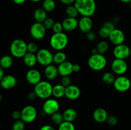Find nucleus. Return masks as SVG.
<instances>
[{
	"label": "nucleus",
	"instance_id": "e433bc0d",
	"mask_svg": "<svg viewBox=\"0 0 131 130\" xmlns=\"http://www.w3.org/2000/svg\"><path fill=\"white\" fill-rule=\"evenodd\" d=\"M28 52H31V53L37 54V52L38 51V47L37 44L35 42H30V43H28Z\"/></svg>",
	"mask_w": 131,
	"mask_h": 130
},
{
	"label": "nucleus",
	"instance_id": "a878e982",
	"mask_svg": "<svg viewBox=\"0 0 131 130\" xmlns=\"http://www.w3.org/2000/svg\"><path fill=\"white\" fill-rule=\"evenodd\" d=\"M65 90L66 87L61 84H56L54 85L52 89V96L56 99L61 98L65 96Z\"/></svg>",
	"mask_w": 131,
	"mask_h": 130
},
{
	"label": "nucleus",
	"instance_id": "ddd939ff",
	"mask_svg": "<svg viewBox=\"0 0 131 130\" xmlns=\"http://www.w3.org/2000/svg\"><path fill=\"white\" fill-rule=\"evenodd\" d=\"M108 38L111 43H113L115 46H116L123 44L124 43L125 40V36L123 31H122L120 29L115 28L110 33Z\"/></svg>",
	"mask_w": 131,
	"mask_h": 130
},
{
	"label": "nucleus",
	"instance_id": "cd10ccee",
	"mask_svg": "<svg viewBox=\"0 0 131 130\" xmlns=\"http://www.w3.org/2000/svg\"><path fill=\"white\" fill-rule=\"evenodd\" d=\"M67 56L63 51H56L53 56V62L56 64L59 65L67 61Z\"/></svg>",
	"mask_w": 131,
	"mask_h": 130
},
{
	"label": "nucleus",
	"instance_id": "bb28decb",
	"mask_svg": "<svg viewBox=\"0 0 131 130\" xmlns=\"http://www.w3.org/2000/svg\"><path fill=\"white\" fill-rule=\"evenodd\" d=\"M13 63V56L10 55H4L0 59V66L4 70H6L12 67Z\"/></svg>",
	"mask_w": 131,
	"mask_h": 130
},
{
	"label": "nucleus",
	"instance_id": "58836bf2",
	"mask_svg": "<svg viewBox=\"0 0 131 130\" xmlns=\"http://www.w3.org/2000/svg\"><path fill=\"white\" fill-rule=\"evenodd\" d=\"M60 84L63 85L65 87H67L69 85H72V80L71 79L69 76H61V80H60Z\"/></svg>",
	"mask_w": 131,
	"mask_h": 130
},
{
	"label": "nucleus",
	"instance_id": "37998d69",
	"mask_svg": "<svg viewBox=\"0 0 131 130\" xmlns=\"http://www.w3.org/2000/svg\"><path fill=\"white\" fill-rule=\"evenodd\" d=\"M37 98H38V97H37V94H35V93L34 91L29 93V94H28V96H27V98H28L29 101H34Z\"/></svg>",
	"mask_w": 131,
	"mask_h": 130
},
{
	"label": "nucleus",
	"instance_id": "473e14b6",
	"mask_svg": "<svg viewBox=\"0 0 131 130\" xmlns=\"http://www.w3.org/2000/svg\"><path fill=\"white\" fill-rule=\"evenodd\" d=\"M51 121H52V122H53L54 124L59 126V125L61 124L63 122L65 121V119H64V117L63 113L58 112L51 115Z\"/></svg>",
	"mask_w": 131,
	"mask_h": 130
},
{
	"label": "nucleus",
	"instance_id": "f8f14e48",
	"mask_svg": "<svg viewBox=\"0 0 131 130\" xmlns=\"http://www.w3.org/2000/svg\"><path fill=\"white\" fill-rule=\"evenodd\" d=\"M113 54L115 58L125 60L130 56V48L124 43L116 45L113 50Z\"/></svg>",
	"mask_w": 131,
	"mask_h": 130
},
{
	"label": "nucleus",
	"instance_id": "864d4df0",
	"mask_svg": "<svg viewBox=\"0 0 131 130\" xmlns=\"http://www.w3.org/2000/svg\"><path fill=\"white\" fill-rule=\"evenodd\" d=\"M130 9H131V2L130 3Z\"/></svg>",
	"mask_w": 131,
	"mask_h": 130
},
{
	"label": "nucleus",
	"instance_id": "4be33fe9",
	"mask_svg": "<svg viewBox=\"0 0 131 130\" xmlns=\"http://www.w3.org/2000/svg\"><path fill=\"white\" fill-rule=\"evenodd\" d=\"M45 76L49 80H53L57 78L59 75L58 66H56L54 64H50L45 67L43 71Z\"/></svg>",
	"mask_w": 131,
	"mask_h": 130
},
{
	"label": "nucleus",
	"instance_id": "2eb2a0df",
	"mask_svg": "<svg viewBox=\"0 0 131 130\" xmlns=\"http://www.w3.org/2000/svg\"><path fill=\"white\" fill-rule=\"evenodd\" d=\"M93 27V21L90 17L82 16L78 20V28L83 33L86 34L91 31Z\"/></svg>",
	"mask_w": 131,
	"mask_h": 130
},
{
	"label": "nucleus",
	"instance_id": "c9c22d12",
	"mask_svg": "<svg viewBox=\"0 0 131 130\" xmlns=\"http://www.w3.org/2000/svg\"><path fill=\"white\" fill-rule=\"evenodd\" d=\"M55 22H56L54 21V20L52 18L47 17V19L45 20V21L43 22V24L45 26V28H46V29L47 30V29H52V27H53Z\"/></svg>",
	"mask_w": 131,
	"mask_h": 130
},
{
	"label": "nucleus",
	"instance_id": "a211bd4d",
	"mask_svg": "<svg viewBox=\"0 0 131 130\" xmlns=\"http://www.w3.org/2000/svg\"><path fill=\"white\" fill-rule=\"evenodd\" d=\"M81 96V90L77 85H72L66 87L65 96L69 100H75Z\"/></svg>",
	"mask_w": 131,
	"mask_h": 130
},
{
	"label": "nucleus",
	"instance_id": "b1692460",
	"mask_svg": "<svg viewBox=\"0 0 131 130\" xmlns=\"http://www.w3.org/2000/svg\"><path fill=\"white\" fill-rule=\"evenodd\" d=\"M33 18L36 22L43 23L47 18V12L42 8H38L34 11Z\"/></svg>",
	"mask_w": 131,
	"mask_h": 130
},
{
	"label": "nucleus",
	"instance_id": "2f4dec72",
	"mask_svg": "<svg viewBox=\"0 0 131 130\" xmlns=\"http://www.w3.org/2000/svg\"><path fill=\"white\" fill-rule=\"evenodd\" d=\"M115 76L114 73L111 72H106L103 74L102 76V80L106 84H113L115 80Z\"/></svg>",
	"mask_w": 131,
	"mask_h": 130
},
{
	"label": "nucleus",
	"instance_id": "39448f33",
	"mask_svg": "<svg viewBox=\"0 0 131 130\" xmlns=\"http://www.w3.org/2000/svg\"><path fill=\"white\" fill-rule=\"evenodd\" d=\"M87 63L91 70L95 71H99L106 68L107 66V61L104 55L97 53L95 54H92L90 56Z\"/></svg>",
	"mask_w": 131,
	"mask_h": 130
},
{
	"label": "nucleus",
	"instance_id": "c756f323",
	"mask_svg": "<svg viewBox=\"0 0 131 130\" xmlns=\"http://www.w3.org/2000/svg\"><path fill=\"white\" fill-rule=\"evenodd\" d=\"M96 48L98 51V53L104 54L108 51L109 48H110V45H109L108 42L106 41L102 40L97 43Z\"/></svg>",
	"mask_w": 131,
	"mask_h": 130
},
{
	"label": "nucleus",
	"instance_id": "6ab92c4d",
	"mask_svg": "<svg viewBox=\"0 0 131 130\" xmlns=\"http://www.w3.org/2000/svg\"><path fill=\"white\" fill-rule=\"evenodd\" d=\"M59 75L61 76H70L73 71V64L70 61H66L65 62L58 65Z\"/></svg>",
	"mask_w": 131,
	"mask_h": 130
},
{
	"label": "nucleus",
	"instance_id": "f3484780",
	"mask_svg": "<svg viewBox=\"0 0 131 130\" xmlns=\"http://www.w3.org/2000/svg\"><path fill=\"white\" fill-rule=\"evenodd\" d=\"M115 23L113 21H107L102 25L99 31V35L102 38H108L110 33L115 29Z\"/></svg>",
	"mask_w": 131,
	"mask_h": 130
},
{
	"label": "nucleus",
	"instance_id": "a19ab883",
	"mask_svg": "<svg viewBox=\"0 0 131 130\" xmlns=\"http://www.w3.org/2000/svg\"><path fill=\"white\" fill-rule=\"evenodd\" d=\"M86 36L87 40H88V41H90V42H93V41L95 40L96 38H97V34H96V33H95V32L91 31L86 33Z\"/></svg>",
	"mask_w": 131,
	"mask_h": 130
},
{
	"label": "nucleus",
	"instance_id": "423d86ee",
	"mask_svg": "<svg viewBox=\"0 0 131 130\" xmlns=\"http://www.w3.org/2000/svg\"><path fill=\"white\" fill-rule=\"evenodd\" d=\"M38 63L42 66H49L53 62L54 54L47 48H41L36 54Z\"/></svg>",
	"mask_w": 131,
	"mask_h": 130
},
{
	"label": "nucleus",
	"instance_id": "412c9836",
	"mask_svg": "<svg viewBox=\"0 0 131 130\" xmlns=\"http://www.w3.org/2000/svg\"><path fill=\"white\" fill-rule=\"evenodd\" d=\"M109 115L106 110L103 108H98L94 110L93 117L95 121L99 123H103L107 121Z\"/></svg>",
	"mask_w": 131,
	"mask_h": 130
},
{
	"label": "nucleus",
	"instance_id": "603ef678",
	"mask_svg": "<svg viewBox=\"0 0 131 130\" xmlns=\"http://www.w3.org/2000/svg\"><path fill=\"white\" fill-rule=\"evenodd\" d=\"M29 1H32V2H34V3H38V2H40V1H41L42 0H29Z\"/></svg>",
	"mask_w": 131,
	"mask_h": 130
},
{
	"label": "nucleus",
	"instance_id": "7ed1b4c3",
	"mask_svg": "<svg viewBox=\"0 0 131 130\" xmlns=\"http://www.w3.org/2000/svg\"><path fill=\"white\" fill-rule=\"evenodd\" d=\"M28 43L21 38H17L12 42L10 46L11 56L15 58H23L28 52Z\"/></svg>",
	"mask_w": 131,
	"mask_h": 130
},
{
	"label": "nucleus",
	"instance_id": "f704fd0d",
	"mask_svg": "<svg viewBox=\"0 0 131 130\" xmlns=\"http://www.w3.org/2000/svg\"><path fill=\"white\" fill-rule=\"evenodd\" d=\"M12 129V130H24L25 129V122L21 119L17 120L13 124Z\"/></svg>",
	"mask_w": 131,
	"mask_h": 130
},
{
	"label": "nucleus",
	"instance_id": "09e8293b",
	"mask_svg": "<svg viewBox=\"0 0 131 130\" xmlns=\"http://www.w3.org/2000/svg\"><path fill=\"white\" fill-rule=\"evenodd\" d=\"M4 69H3L2 68H0V79H1L2 78H3L5 76V72H4Z\"/></svg>",
	"mask_w": 131,
	"mask_h": 130
},
{
	"label": "nucleus",
	"instance_id": "8fccbe9b",
	"mask_svg": "<svg viewBox=\"0 0 131 130\" xmlns=\"http://www.w3.org/2000/svg\"><path fill=\"white\" fill-rule=\"evenodd\" d=\"M91 53H92V54H95L98 53V51H97V48H93V49L91 50Z\"/></svg>",
	"mask_w": 131,
	"mask_h": 130
},
{
	"label": "nucleus",
	"instance_id": "6e6552de",
	"mask_svg": "<svg viewBox=\"0 0 131 130\" xmlns=\"http://www.w3.org/2000/svg\"><path fill=\"white\" fill-rule=\"evenodd\" d=\"M113 87L116 90L120 93H125L128 91L131 87L130 79L124 75H120L115 79L113 83Z\"/></svg>",
	"mask_w": 131,
	"mask_h": 130
},
{
	"label": "nucleus",
	"instance_id": "7c9ffc66",
	"mask_svg": "<svg viewBox=\"0 0 131 130\" xmlns=\"http://www.w3.org/2000/svg\"><path fill=\"white\" fill-rule=\"evenodd\" d=\"M65 13H66L67 17L74 18H76L79 14L74 5H69L67 6L66 9H65Z\"/></svg>",
	"mask_w": 131,
	"mask_h": 130
},
{
	"label": "nucleus",
	"instance_id": "f257e3e1",
	"mask_svg": "<svg viewBox=\"0 0 131 130\" xmlns=\"http://www.w3.org/2000/svg\"><path fill=\"white\" fill-rule=\"evenodd\" d=\"M74 5L81 16L91 17L97 10V4L95 0H75Z\"/></svg>",
	"mask_w": 131,
	"mask_h": 130
},
{
	"label": "nucleus",
	"instance_id": "ea45409f",
	"mask_svg": "<svg viewBox=\"0 0 131 130\" xmlns=\"http://www.w3.org/2000/svg\"><path fill=\"white\" fill-rule=\"evenodd\" d=\"M106 122L110 126H116L118 123V118L115 115H109Z\"/></svg>",
	"mask_w": 131,
	"mask_h": 130
},
{
	"label": "nucleus",
	"instance_id": "4c0bfd02",
	"mask_svg": "<svg viewBox=\"0 0 131 130\" xmlns=\"http://www.w3.org/2000/svg\"><path fill=\"white\" fill-rule=\"evenodd\" d=\"M52 31L54 33H60L63 32V27L62 23L60 22H56L52 27Z\"/></svg>",
	"mask_w": 131,
	"mask_h": 130
},
{
	"label": "nucleus",
	"instance_id": "0eeeda50",
	"mask_svg": "<svg viewBox=\"0 0 131 130\" xmlns=\"http://www.w3.org/2000/svg\"><path fill=\"white\" fill-rule=\"evenodd\" d=\"M60 109V103L56 98H48L46 99L42 105V111L45 115H52Z\"/></svg>",
	"mask_w": 131,
	"mask_h": 130
},
{
	"label": "nucleus",
	"instance_id": "5fc2aeb1",
	"mask_svg": "<svg viewBox=\"0 0 131 130\" xmlns=\"http://www.w3.org/2000/svg\"><path fill=\"white\" fill-rule=\"evenodd\" d=\"M130 57H131V48H130Z\"/></svg>",
	"mask_w": 131,
	"mask_h": 130
},
{
	"label": "nucleus",
	"instance_id": "393cba45",
	"mask_svg": "<svg viewBox=\"0 0 131 130\" xmlns=\"http://www.w3.org/2000/svg\"><path fill=\"white\" fill-rule=\"evenodd\" d=\"M63 115L64 119L65 121L73 122L78 117V112L74 108H68L65 110Z\"/></svg>",
	"mask_w": 131,
	"mask_h": 130
},
{
	"label": "nucleus",
	"instance_id": "aec40b11",
	"mask_svg": "<svg viewBox=\"0 0 131 130\" xmlns=\"http://www.w3.org/2000/svg\"><path fill=\"white\" fill-rule=\"evenodd\" d=\"M61 23L63 27V30L67 32L73 31L78 28V20L76 18L67 17Z\"/></svg>",
	"mask_w": 131,
	"mask_h": 130
},
{
	"label": "nucleus",
	"instance_id": "5701e85b",
	"mask_svg": "<svg viewBox=\"0 0 131 130\" xmlns=\"http://www.w3.org/2000/svg\"><path fill=\"white\" fill-rule=\"evenodd\" d=\"M23 58L24 65H26L27 67L30 68H33L38 63L36 54L28 52Z\"/></svg>",
	"mask_w": 131,
	"mask_h": 130
},
{
	"label": "nucleus",
	"instance_id": "72a5a7b5",
	"mask_svg": "<svg viewBox=\"0 0 131 130\" xmlns=\"http://www.w3.org/2000/svg\"><path fill=\"white\" fill-rule=\"evenodd\" d=\"M58 130H75V127L72 122L65 121L59 125Z\"/></svg>",
	"mask_w": 131,
	"mask_h": 130
},
{
	"label": "nucleus",
	"instance_id": "9b49d317",
	"mask_svg": "<svg viewBox=\"0 0 131 130\" xmlns=\"http://www.w3.org/2000/svg\"><path fill=\"white\" fill-rule=\"evenodd\" d=\"M111 68L114 73L120 76L127 71L128 64L125 60L115 58L111 62Z\"/></svg>",
	"mask_w": 131,
	"mask_h": 130
},
{
	"label": "nucleus",
	"instance_id": "f03ea898",
	"mask_svg": "<svg viewBox=\"0 0 131 130\" xmlns=\"http://www.w3.org/2000/svg\"><path fill=\"white\" fill-rule=\"evenodd\" d=\"M69 37L64 32L54 33L51 36L49 44L51 48L56 51H63L68 45Z\"/></svg>",
	"mask_w": 131,
	"mask_h": 130
},
{
	"label": "nucleus",
	"instance_id": "9d476101",
	"mask_svg": "<svg viewBox=\"0 0 131 130\" xmlns=\"http://www.w3.org/2000/svg\"><path fill=\"white\" fill-rule=\"evenodd\" d=\"M47 33V29L43 23L35 22L30 28V34L32 38L36 40H42L45 38Z\"/></svg>",
	"mask_w": 131,
	"mask_h": 130
},
{
	"label": "nucleus",
	"instance_id": "3c124183",
	"mask_svg": "<svg viewBox=\"0 0 131 130\" xmlns=\"http://www.w3.org/2000/svg\"><path fill=\"white\" fill-rule=\"evenodd\" d=\"M119 1L122 3H130L131 2V0H119Z\"/></svg>",
	"mask_w": 131,
	"mask_h": 130
},
{
	"label": "nucleus",
	"instance_id": "49530a36",
	"mask_svg": "<svg viewBox=\"0 0 131 130\" xmlns=\"http://www.w3.org/2000/svg\"><path fill=\"white\" fill-rule=\"evenodd\" d=\"M80 70L81 66L79 64H73V71H74V72H79Z\"/></svg>",
	"mask_w": 131,
	"mask_h": 130
},
{
	"label": "nucleus",
	"instance_id": "dca6fc26",
	"mask_svg": "<svg viewBox=\"0 0 131 130\" xmlns=\"http://www.w3.org/2000/svg\"><path fill=\"white\" fill-rule=\"evenodd\" d=\"M17 80L14 76L11 75H6L0 79V84L3 89L5 90H10L15 87L17 85Z\"/></svg>",
	"mask_w": 131,
	"mask_h": 130
},
{
	"label": "nucleus",
	"instance_id": "c03bdc74",
	"mask_svg": "<svg viewBox=\"0 0 131 130\" xmlns=\"http://www.w3.org/2000/svg\"><path fill=\"white\" fill-rule=\"evenodd\" d=\"M59 1H60V3L63 4V5L69 6V5H74L75 0H59Z\"/></svg>",
	"mask_w": 131,
	"mask_h": 130
},
{
	"label": "nucleus",
	"instance_id": "de8ad7c7",
	"mask_svg": "<svg viewBox=\"0 0 131 130\" xmlns=\"http://www.w3.org/2000/svg\"><path fill=\"white\" fill-rule=\"evenodd\" d=\"M12 1L16 5H22V4L24 3L26 0H12Z\"/></svg>",
	"mask_w": 131,
	"mask_h": 130
},
{
	"label": "nucleus",
	"instance_id": "4468645a",
	"mask_svg": "<svg viewBox=\"0 0 131 130\" xmlns=\"http://www.w3.org/2000/svg\"><path fill=\"white\" fill-rule=\"evenodd\" d=\"M26 79L29 84L35 85L42 81V75L37 69L31 68L26 73Z\"/></svg>",
	"mask_w": 131,
	"mask_h": 130
},
{
	"label": "nucleus",
	"instance_id": "a18cd8bd",
	"mask_svg": "<svg viewBox=\"0 0 131 130\" xmlns=\"http://www.w3.org/2000/svg\"><path fill=\"white\" fill-rule=\"evenodd\" d=\"M39 130H56L53 126L49 124H46L42 126V127L40 128Z\"/></svg>",
	"mask_w": 131,
	"mask_h": 130
},
{
	"label": "nucleus",
	"instance_id": "c85d7f7f",
	"mask_svg": "<svg viewBox=\"0 0 131 130\" xmlns=\"http://www.w3.org/2000/svg\"><path fill=\"white\" fill-rule=\"evenodd\" d=\"M56 8V2L54 0H43L42 8L47 13L52 12Z\"/></svg>",
	"mask_w": 131,
	"mask_h": 130
},
{
	"label": "nucleus",
	"instance_id": "79ce46f5",
	"mask_svg": "<svg viewBox=\"0 0 131 130\" xmlns=\"http://www.w3.org/2000/svg\"><path fill=\"white\" fill-rule=\"evenodd\" d=\"M12 117L15 121L21 119V112H20L19 110L14 111L12 112Z\"/></svg>",
	"mask_w": 131,
	"mask_h": 130
},
{
	"label": "nucleus",
	"instance_id": "1a4fd4ad",
	"mask_svg": "<svg viewBox=\"0 0 131 130\" xmlns=\"http://www.w3.org/2000/svg\"><path fill=\"white\" fill-rule=\"evenodd\" d=\"M21 120L25 123H31L37 119V110L33 105H26L22 109Z\"/></svg>",
	"mask_w": 131,
	"mask_h": 130
},
{
	"label": "nucleus",
	"instance_id": "20e7f679",
	"mask_svg": "<svg viewBox=\"0 0 131 130\" xmlns=\"http://www.w3.org/2000/svg\"><path fill=\"white\" fill-rule=\"evenodd\" d=\"M53 85L50 82L47 80H42L34 86L33 91L37 94L38 98L47 99L52 96Z\"/></svg>",
	"mask_w": 131,
	"mask_h": 130
}]
</instances>
